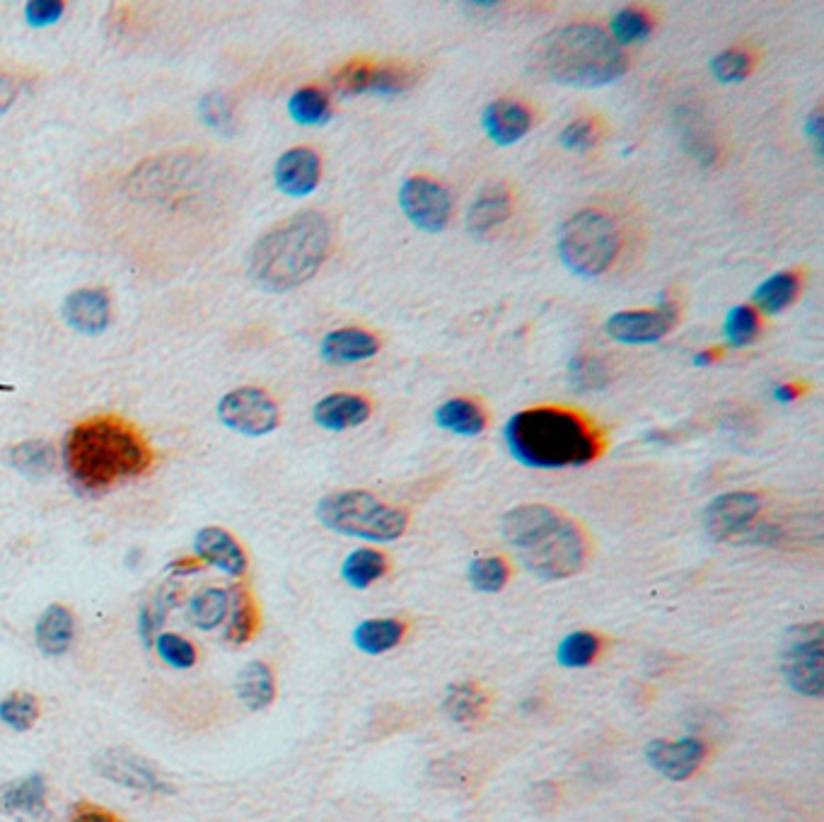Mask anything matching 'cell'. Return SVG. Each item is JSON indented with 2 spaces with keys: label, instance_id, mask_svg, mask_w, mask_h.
<instances>
[{
  "label": "cell",
  "instance_id": "obj_1",
  "mask_svg": "<svg viewBox=\"0 0 824 822\" xmlns=\"http://www.w3.org/2000/svg\"><path fill=\"white\" fill-rule=\"evenodd\" d=\"M61 458L73 484L83 492H107L151 470L153 450L129 421L92 416L70 428Z\"/></svg>",
  "mask_w": 824,
  "mask_h": 822
},
{
  "label": "cell",
  "instance_id": "obj_27",
  "mask_svg": "<svg viewBox=\"0 0 824 822\" xmlns=\"http://www.w3.org/2000/svg\"><path fill=\"white\" fill-rule=\"evenodd\" d=\"M256 629H260V610H256V603L248 588L238 585L235 591H230L226 639L232 646H244L254 639Z\"/></svg>",
  "mask_w": 824,
  "mask_h": 822
},
{
  "label": "cell",
  "instance_id": "obj_41",
  "mask_svg": "<svg viewBox=\"0 0 824 822\" xmlns=\"http://www.w3.org/2000/svg\"><path fill=\"white\" fill-rule=\"evenodd\" d=\"M155 651L157 656L163 658L169 668H177V670H189L194 668L196 662V648L189 639H184V636L179 634H157L155 636Z\"/></svg>",
  "mask_w": 824,
  "mask_h": 822
},
{
  "label": "cell",
  "instance_id": "obj_22",
  "mask_svg": "<svg viewBox=\"0 0 824 822\" xmlns=\"http://www.w3.org/2000/svg\"><path fill=\"white\" fill-rule=\"evenodd\" d=\"M73 636H76V620H73L70 610L64 605H48L34 627L36 646H40L44 656L52 658L64 656L68 651Z\"/></svg>",
  "mask_w": 824,
  "mask_h": 822
},
{
  "label": "cell",
  "instance_id": "obj_13",
  "mask_svg": "<svg viewBox=\"0 0 824 822\" xmlns=\"http://www.w3.org/2000/svg\"><path fill=\"white\" fill-rule=\"evenodd\" d=\"M97 771L109 781L143 793H169L172 787L145 763L129 750H107L97 757Z\"/></svg>",
  "mask_w": 824,
  "mask_h": 822
},
{
  "label": "cell",
  "instance_id": "obj_25",
  "mask_svg": "<svg viewBox=\"0 0 824 822\" xmlns=\"http://www.w3.org/2000/svg\"><path fill=\"white\" fill-rule=\"evenodd\" d=\"M235 692L240 697V702L252 711H262L266 706H272L276 699V678L272 668H268L262 660L248 662V666L238 672Z\"/></svg>",
  "mask_w": 824,
  "mask_h": 822
},
{
  "label": "cell",
  "instance_id": "obj_32",
  "mask_svg": "<svg viewBox=\"0 0 824 822\" xmlns=\"http://www.w3.org/2000/svg\"><path fill=\"white\" fill-rule=\"evenodd\" d=\"M288 114L300 127H325L331 119L329 97L319 88L295 90L288 100Z\"/></svg>",
  "mask_w": 824,
  "mask_h": 822
},
{
  "label": "cell",
  "instance_id": "obj_23",
  "mask_svg": "<svg viewBox=\"0 0 824 822\" xmlns=\"http://www.w3.org/2000/svg\"><path fill=\"white\" fill-rule=\"evenodd\" d=\"M513 211L510 194L503 187H494L484 191L479 199L470 206L466 211V230L474 238H486L488 232H494L498 226L506 223Z\"/></svg>",
  "mask_w": 824,
  "mask_h": 822
},
{
  "label": "cell",
  "instance_id": "obj_18",
  "mask_svg": "<svg viewBox=\"0 0 824 822\" xmlns=\"http://www.w3.org/2000/svg\"><path fill=\"white\" fill-rule=\"evenodd\" d=\"M66 325L85 337H97L109 327L112 317V305H109L107 293L100 288H80L73 291L61 308Z\"/></svg>",
  "mask_w": 824,
  "mask_h": 822
},
{
  "label": "cell",
  "instance_id": "obj_2",
  "mask_svg": "<svg viewBox=\"0 0 824 822\" xmlns=\"http://www.w3.org/2000/svg\"><path fill=\"white\" fill-rule=\"evenodd\" d=\"M527 70L569 88H602L626 73V56L597 24H565L530 46Z\"/></svg>",
  "mask_w": 824,
  "mask_h": 822
},
{
  "label": "cell",
  "instance_id": "obj_16",
  "mask_svg": "<svg viewBox=\"0 0 824 822\" xmlns=\"http://www.w3.org/2000/svg\"><path fill=\"white\" fill-rule=\"evenodd\" d=\"M194 555L201 563L216 567L232 579H240L248 571V555L240 542L223 527H201L194 537Z\"/></svg>",
  "mask_w": 824,
  "mask_h": 822
},
{
  "label": "cell",
  "instance_id": "obj_34",
  "mask_svg": "<svg viewBox=\"0 0 824 822\" xmlns=\"http://www.w3.org/2000/svg\"><path fill=\"white\" fill-rule=\"evenodd\" d=\"M602 651V639L593 632H573L563 636L559 648H557V660L563 668L581 670L593 666Z\"/></svg>",
  "mask_w": 824,
  "mask_h": 822
},
{
  "label": "cell",
  "instance_id": "obj_29",
  "mask_svg": "<svg viewBox=\"0 0 824 822\" xmlns=\"http://www.w3.org/2000/svg\"><path fill=\"white\" fill-rule=\"evenodd\" d=\"M387 559L377 549H355L341 563V579L355 591H365L387 573Z\"/></svg>",
  "mask_w": 824,
  "mask_h": 822
},
{
  "label": "cell",
  "instance_id": "obj_5",
  "mask_svg": "<svg viewBox=\"0 0 824 822\" xmlns=\"http://www.w3.org/2000/svg\"><path fill=\"white\" fill-rule=\"evenodd\" d=\"M331 232L322 213L303 211L256 240L250 276L266 291H290L307 284L329 254Z\"/></svg>",
  "mask_w": 824,
  "mask_h": 822
},
{
  "label": "cell",
  "instance_id": "obj_6",
  "mask_svg": "<svg viewBox=\"0 0 824 822\" xmlns=\"http://www.w3.org/2000/svg\"><path fill=\"white\" fill-rule=\"evenodd\" d=\"M317 518L327 530L365 542H395L409 525V515L402 508L359 489L325 496L317 506Z\"/></svg>",
  "mask_w": 824,
  "mask_h": 822
},
{
  "label": "cell",
  "instance_id": "obj_9",
  "mask_svg": "<svg viewBox=\"0 0 824 822\" xmlns=\"http://www.w3.org/2000/svg\"><path fill=\"white\" fill-rule=\"evenodd\" d=\"M218 419L242 436H266L278 428V404L260 387H238L218 402Z\"/></svg>",
  "mask_w": 824,
  "mask_h": 822
},
{
  "label": "cell",
  "instance_id": "obj_21",
  "mask_svg": "<svg viewBox=\"0 0 824 822\" xmlns=\"http://www.w3.org/2000/svg\"><path fill=\"white\" fill-rule=\"evenodd\" d=\"M380 351V341L375 335L365 329H355V327H343L334 329L322 339V347H319V353L327 363H359L367 361Z\"/></svg>",
  "mask_w": 824,
  "mask_h": 822
},
{
  "label": "cell",
  "instance_id": "obj_12",
  "mask_svg": "<svg viewBox=\"0 0 824 822\" xmlns=\"http://www.w3.org/2000/svg\"><path fill=\"white\" fill-rule=\"evenodd\" d=\"M674 308L670 303H660L656 310H624L612 315L605 331L619 343H634V347H644V343H656L668 335L674 325Z\"/></svg>",
  "mask_w": 824,
  "mask_h": 822
},
{
  "label": "cell",
  "instance_id": "obj_8",
  "mask_svg": "<svg viewBox=\"0 0 824 822\" xmlns=\"http://www.w3.org/2000/svg\"><path fill=\"white\" fill-rule=\"evenodd\" d=\"M781 675L795 694H824V629L822 622L795 624L781 644Z\"/></svg>",
  "mask_w": 824,
  "mask_h": 822
},
{
  "label": "cell",
  "instance_id": "obj_42",
  "mask_svg": "<svg viewBox=\"0 0 824 822\" xmlns=\"http://www.w3.org/2000/svg\"><path fill=\"white\" fill-rule=\"evenodd\" d=\"M414 85V73L402 66H380L371 68V80H367V92L375 95H399Z\"/></svg>",
  "mask_w": 824,
  "mask_h": 822
},
{
  "label": "cell",
  "instance_id": "obj_28",
  "mask_svg": "<svg viewBox=\"0 0 824 822\" xmlns=\"http://www.w3.org/2000/svg\"><path fill=\"white\" fill-rule=\"evenodd\" d=\"M436 424L442 431L458 436H479L486 428V414L479 404L464 397H454L436 409Z\"/></svg>",
  "mask_w": 824,
  "mask_h": 822
},
{
  "label": "cell",
  "instance_id": "obj_48",
  "mask_svg": "<svg viewBox=\"0 0 824 822\" xmlns=\"http://www.w3.org/2000/svg\"><path fill=\"white\" fill-rule=\"evenodd\" d=\"M68 822H124V820L114 815L112 811H107V808L102 805L78 803L76 808H73Z\"/></svg>",
  "mask_w": 824,
  "mask_h": 822
},
{
  "label": "cell",
  "instance_id": "obj_19",
  "mask_svg": "<svg viewBox=\"0 0 824 822\" xmlns=\"http://www.w3.org/2000/svg\"><path fill=\"white\" fill-rule=\"evenodd\" d=\"M312 419L325 431L341 434L349 431L371 419V404L361 395H349V392H334L319 399L312 409Z\"/></svg>",
  "mask_w": 824,
  "mask_h": 822
},
{
  "label": "cell",
  "instance_id": "obj_14",
  "mask_svg": "<svg viewBox=\"0 0 824 822\" xmlns=\"http://www.w3.org/2000/svg\"><path fill=\"white\" fill-rule=\"evenodd\" d=\"M648 765L658 775L670 781H684L694 775L706 757V745L699 738H680V741H653L646 747Z\"/></svg>",
  "mask_w": 824,
  "mask_h": 822
},
{
  "label": "cell",
  "instance_id": "obj_39",
  "mask_svg": "<svg viewBox=\"0 0 824 822\" xmlns=\"http://www.w3.org/2000/svg\"><path fill=\"white\" fill-rule=\"evenodd\" d=\"M571 385L578 392H597L609 385V373L605 363L595 355H575L569 368Z\"/></svg>",
  "mask_w": 824,
  "mask_h": 822
},
{
  "label": "cell",
  "instance_id": "obj_49",
  "mask_svg": "<svg viewBox=\"0 0 824 822\" xmlns=\"http://www.w3.org/2000/svg\"><path fill=\"white\" fill-rule=\"evenodd\" d=\"M805 136H810V141H813V145H815V151L822 153L824 131H822V114L817 112V109L805 119Z\"/></svg>",
  "mask_w": 824,
  "mask_h": 822
},
{
  "label": "cell",
  "instance_id": "obj_15",
  "mask_svg": "<svg viewBox=\"0 0 824 822\" xmlns=\"http://www.w3.org/2000/svg\"><path fill=\"white\" fill-rule=\"evenodd\" d=\"M0 813L15 822H52L46 803V781L42 775H30L0 787Z\"/></svg>",
  "mask_w": 824,
  "mask_h": 822
},
{
  "label": "cell",
  "instance_id": "obj_10",
  "mask_svg": "<svg viewBox=\"0 0 824 822\" xmlns=\"http://www.w3.org/2000/svg\"><path fill=\"white\" fill-rule=\"evenodd\" d=\"M399 206L418 230L440 232L452 216V196L428 177H409L399 189Z\"/></svg>",
  "mask_w": 824,
  "mask_h": 822
},
{
  "label": "cell",
  "instance_id": "obj_33",
  "mask_svg": "<svg viewBox=\"0 0 824 822\" xmlns=\"http://www.w3.org/2000/svg\"><path fill=\"white\" fill-rule=\"evenodd\" d=\"M228 610L230 591H223V588H206V591L196 593V598L191 600L189 617L199 629L211 632L228 620Z\"/></svg>",
  "mask_w": 824,
  "mask_h": 822
},
{
  "label": "cell",
  "instance_id": "obj_17",
  "mask_svg": "<svg viewBox=\"0 0 824 822\" xmlns=\"http://www.w3.org/2000/svg\"><path fill=\"white\" fill-rule=\"evenodd\" d=\"M319 177H322V163L310 149H293L283 153L274 165V182L278 191L293 196V199H303V196L312 194Z\"/></svg>",
  "mask_w": 824,
  "mask_h": 822
},
{
  "label": "cell",
  "instance_id": "obj_51",
  "mask_svg": "<svg viewBox=\"0 0 824 822\" xmlns=\"http://www.w3.org/2000/svg\"><path fill=\"white\" fill-rule=\"evenodd\" d=\"M15 85H12L10 78L0 76V112H6V109L12 105V100H15Z\"/></svg>",
  "mask_w": 824,
  "mask_h": 822
},
{
  "label": "cell",
  "instance_id": "obj_7",
  "mask_svg": "<svg viewBox=\"0 0 824 822\" xmlns=\"http://www.w3.org/2000/svg\"><path fill=\"white\" fill-rule=\"evenodd\" d=\"M559 256L569 272L581 278H597L614 264L622 248L617 223L602 211H581L559 230Z\"/></svg>",
  "mask_w": 824,
  "mask_h": 822
},
{
  "label": "cell",
  "instance_id": "obj_11",
  "mask_svg": "<svg viewBox=\"0 0 824 822\" xmlns=\"http://www.w3.org/2000/svg\"><path fill=\"white\" fill-rule=\"evenodd\" d=\"M761 513V498L752 492H730L713 498L704 511V527L711 539H743Z\"/></svg>",
  "mask_w": 824,
  "mask_h": 822
},
{
  "label": "cell",
  "instance_id": "obj_36",
  "mask_svg": "<svg viewBox=\"0 0 824 822\" xmlns=\"http://www.w3.org/2000/svg\"><path fill=\"white\" fill-rule=\"evenodd\" d=\"M470 583L479 593H501L510 579V567L501 557H482L470 563Z\"/></svg>",
  "mask_w": 824,
  "mask_h": 822
},
{
  "label": "cell",
  "instance_id": "obj_40",
  "mask_svg": "<svg viewBox=\"0 0 824 822\" xmlns=\"http://www.w3.org/2000/svg\"><path fill=\"white\" fill-rule=\"evenodd\" d=\"M723 335L735 349L752 343L755 337L759 335L757 313L749 308V305H735V308L728 313V317H725Z\"/></svg>",
  "mask_w": 824,
  "mask_h": 822
},
{
  "label": "cell",
  "instance_id": "obj_44",
  "mask_svg": "<svg viewBox=\"0 0 824 822\" xmlns=\"http://www.w3.org/2000/svg\"><path fill=\"white\" fill-rule=\"evenodd\" d=\"M199 114H201V121L213 131H220V129H228L230 121H232V109L228 105V100L220 92H211L206 95L201 105H199Z\"/></svg>",
  "mask_w": 824,
  "mask_h": 822
},
{
  "label": "cell",
  "instance_id": "obj_20",
  "mask_svg": "<svg viewBox=\"0 0 824 822\" xmlns=\"http://www.w3.org/2000/svg\"><path fill=\"white\" fill-rule=\"evenodd\" d=\"M482 124L486 136L496 145L506 149V145L518 143L527 136V131L532 127V114L527 112V107H523L520 102L496 100L484 109Z\"/></svg>",
  "mask_w": 824,
  "mask_h": 822
},
{
  "label": "cell",
  "instance_id": "obj_47",
  "mask_svg": "<svg viewBox=\"0 0 824 822\" xmlns=\"http://www.w3.org/2000/svg\"><path fill=\"white\" fill-rule=\"evenodd\" d=\"M565 151H587L595 143V124L590 119H578L565 127L559 136Z\"/></svg>",
  "mask_w": 824,
  "mask_h": 822
},
{
  "label": "cell",
  "instance_id": "obj_50",
  "mask_svg": "<svg viewBox=\"0 0 824 822\" xmlns=\"http://www.w3.org/2000/svg\"><path fill=\"white\" fill-rule=\"evenodd\" d=\"M201 561L196 557H184V559H177L175 563H169V571L177 573V576H191L196 571H201Z\"/></svg>",
  "mask_w": 824,
  "mask_h": 822
},
{
  "label": "cell",
  "instance_id": "obj_35",
  "mask_svg": "<svg viewBox=\"0 0 824 822\" xmlns=\"http://www.w3.org/2000/svg\"><path fill=\"white\" fill-rule=\"evenodd\" d=\"M36 719H40V702H36L34 694L15 692L0 699V721H3L8 728L24 733L34 726Z\"/></svg>",
  "mask_w": 824,
  "mask_h": 822
},
{
  "label": "cell",
  "instance_id": "obj_46",
  "mask_svg": "<svg viewBox=\"0 0 824 822\" xmlns=\"http://www.w3.org/2000/svg\"><path fill=\"white\" fill-rule=\"evenodd\" d=\"M367 80H371V66L355 61V64L343 66L337 73L334 88L341 95H361V92H367Z\"/></svg>",
  "mask_w": 824,
  "mask_h": 822
},
{
  "label": "cell",
  "instance_id": "obj_52",
  "mask_svg": "<svg viewBox=\"0 0 824 822\" xmlns=\"http://www.w3.org/2000/svg\"><path fill=\"white\" fill-rule=\"evenodd\" d=\"M793 395H795V392H793L791 387H779V390H777V397H779L781 402H791Z\"/></svg>",
  "mask_w": 824,
  "mask_h": 822
},
{
  "label": "cell",
  "instance_id": "obj_30",
  "mask_svg": "<svg viewBox=\"0 0 824 822\" xmlns=\"http://www.w3.org/2000/svg\"><path fill=\"white\" fill-rule=\"evenodd\" d=\"M798 291H801V278L793 272H779L767 281H761L752 300L761 313L779 315L798 298Z\"/></svg>",
  "mask_w": 824,
  "mask_h": 822
},
{
  "label": "cell",
  "instance_id": "obj_24",
  "mask_svg": "<svg viewBox=\"0 0 824 822\" xmlns=\"http://www.w3.org/2000/svg\"><path fill=\"white\" fill-rule=\"evenodd\" d=\"M407 634V624L397 617H373L363 620L353 629V644L367 656H383L397 648Z\"/></svg>",
  "mask_w": 824,
  "mask_h": 822
},
{
  "label": "cell",
  "instance_id": "obj_3",
  "mask_svg": "<svg viewBox=\"0 0 824 822\" xmlns=\"http://www.w3.org/2000/svg\"><path fill=\"white\" fill-rule=\"evenodd\" d=\"M501 533L523 567L542 581L571 579L587 561V539L581 527L539 503L508 511Z\"/></svg>",
  "mask_w": 824,
  "mask_h": 822
},
{
  "label": "cell",
  "instance_id": "obj_26",
  "mask_svg": "<svg viewBox=\"0 0 824 822\" xmlns=\"http://www.w3.org/2000/svg\"><path fill=\"white\" fill-rule=\"evenodd\" d=\"M442 711L460 726H472L486 714V694L472 680L452 682L442 697Z\"/></svg>",
  "mask_w": 824,
  "mask_h": 822
},
{
  "label": "cell",
  "instance_id": "obj_31",
  "mask_svg": "<svg viewBox=\"0 0 824 822\" xmlns=\"http://www.w3.org/2000/svg\"><path fill=\"white\" fill-rule=\"evenodd\" d=\"M8 460L20 474L32 476V480H42V476L52 474L56 468V452L44 440H24V443H18L15 448H10Z\"/></svg>",
  "mask_w": 824,
  "mask_h": 822
},
{
  "label": "cell",
  "instance_id": "obj_37",
  "mask_svg": "<svg viewBox=\"0 0 824 822\" xmlns=\"http://www.w3.org/2000/svg\"><path fill=\"white\" fill-rule=\"evenodd\" d=\"M609 32H612V42L619 48L624 44H641L648 40L650 32H653V22L648 20L646 12L626 8L612 18Z\"/></svg>",
  "mask_w": 824,
  "mask_h": 822
},
{
  "label": "cell",
  "instance_id": "obj_4",
  "mask_svg": "<svg viewBox=\"0 0 824 822\" xmlns=\"http://www.w3.org/2000/svg\"><path fill=\"white\" fill-rule=\"evenodd\" d=\"M510 456L532 470L585 468L600 450V436L581 414L559 407H535L506 424Z\"/></svg>",
  "mask_w": 824,
  "mask_h": 822
},
{
  "label": "cell",
  "instance_id": "obj_43",
  "mask_svg": "<svg viewBox=\"0 0 824 822\" xmlns=\"http://www.w3.org/2000/svg\"><path fill=\"white\" fill-rule=\"evenodd\" d=\"M711 73L718 83H743L749 76V56L745 52H723L711 61Z\"/></svg>",
  "mask_w": 824,
  "mask_h": 822
},
{
  "label": "cell",
  "instance_id": "obj_38",
  "mask_svg": "<svg viewBox=\"0 0 824 822\" xmlns=\"http://www.w3.org/2000/svg\"><path fill=\"white\" fill-rule=\"evenodd\" d=\"M177 595L172 593V588H163V591L155 593L151 603H145L139 612V636L145 646H153L157 629L163 627V622L167 617L169 607L175 605Z\"/></svg>",
  "mask_w": 824,
  "mask_h": 822
},
{
  "label": "cell",
  "instance_id": "obj_45",
  "mask_svg": "<svg viewBox=\"0 0 824 822\" xmlns=\"http://www.w3.org/2000/svg\"><path fill=\"white\" fill-rule=\"evenodd\" d=\"M66 6L58 3V0H30L24 6V20H28L30 28L42 30V28H52L61 18H64Z\"/></svg>",
  "mask_w": 824,
  "mask_h": 822
}]
</instances>
